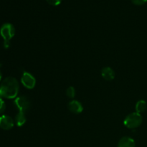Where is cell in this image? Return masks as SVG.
<instances>
[{
	"label": "cell",
	"mask_w": 147,
	"mask_h": 147,
	"mask_svg": "<svg viewBox=\"0 0 147 147\" xmlns=\"http://www.w3.org/2000/svg\"><path fill=\"white\" fill-rule=\"evenodd\" d=\"M50 4L53 6H57L60 4L62 0H46Z\"/></svg>",
	"instance_id": "5bb4252c"
},
{
	"label": "cell",
	"mask_w": 147,
	"mask_h": 147,
	"mask_svg": "<svg viewBox=\"0 0 147 147\" xmlns=\"http://www.w3.org/2000/svg\"><path fill=\"white\" fill-rule=\"evenodd\" d=\"M21 82L23 86L27 89L34 88L36 85V79L31 73L24 72L21 78Z\"/></svg>",
	"instance_id": "5b68a950"
},
{
	"label": "cell",
	"mask_w": 147,
	"mask_h": 147,
	"mask_svg": "<svg viewBox=\"0 0 147 147\" xmlns=\"http://www.w3.org/2000/svg\"><path fill=\"white\" fill-rule=\"evenodd\" d=\"M101 76L106 80H112L115 78V72L111 67H106L102 70Z\"/></svg>",
	"instance_id": "9c48e42d"
},
{
	"label": "cell",
	"mask_w": 147,
	"mask_h": 147,
	"mask_svg": "<svg viewBox=\"0 0 147 147\" xmlns=\"http://www.w3.org/2000/svg\"><path fill=\"white\" fill-rule=\"evenodd\" d=\"M20 90V85L15 78H6L0 85V94L5 98H16Z\"/></svg>",
	"instance_id": "6da1fadb"
},
{
	"label": "cell",
	"mask_w": 147,
	"mask_h": 147,
	"mask_svg": "<svg viewBox=\"0 0 147 147\" xmlns=\"http://www.w3.org/2000/svg\"><path fill=\"white\" fill-rule=\"evenodd\" d=\"M147 108V103L144 100H140L136 103L135 109H136V112L139 113H142L146 111Z\"/></svg>",
	"instance_id": "8fae6325"
},
{
	"label": "cell",
	"mask_w": 147,
	"mask_h": 147,
	"mask_svg": "<svg viewBox=\"0 0 147 147\" xmlns=\"http://www.w3.org/2000/svg\"><path fill=\"white\" fill-rule=\"evenodd\" d=\"M3 45H4V48H9L10 46V41L9 40H4V43H3Z\"/></svg>",
	"instance_id": "2e32d148"
},
{
	"label": "cell",
	"mask_w": 147,
	"mask_h": 147,
	"mask_svg": "<svg viewBox=\"0 0 147 147\" xmlns=\"http://www.w3.org/2000/svg\"><path fill=\"white\" fill-rule=\"evenodd\" d=\"M1 78H2V74H1V70H0V81L1 80Z\"/></svg>",
	"instance_id": "e0dca14e"
},
{
	"label": "cell",
	"mask_w": 147,
	"mask_h": 147,
	"mask_svg": "<svg viewBox=\"0 0 147 147\" xmlns=\"http://www.w3.org/2000/svg\"><path fill=\"white\" fill-rule=\"evenodd\" d=\"M14 103L17 109L19 110V112H22L24 113L30 109V106H31L30 100L24 96L16 98Z\"/></svg>",
	"instance_id": "3957f363"
},
{
	"label": "cell",
	"mask_w": 147,
	"mask_h": 147,
	"mask_svg": "<svg viewBox=\"0 0 147 147\" xmlns=\"http://www.w3.org/2000/svg\"><path fill=\"white\" fill-rule=\"evenodd\" d=\"M14 125V121L12 118L7 115L0 116V128L4 130H9L12 129Z\"/></svg>",
	"instance_id": "8992f818"
},
{
	"label": "cell",
	"mask_w": 147,
	"mask_h": 147,
	"mask_svg": "<svg viewBox=\"0 0 147 147\" xmlns=\"http://www.w3.org/2000/svg\"><path fill=\"white\" fill-rule=\"evenodd\" d=\"M135 141L129 136H124L121 138L118 144V147H135Z\"/></svg>",
	"instance_id": "ba28073f"
},
{
	"label": "cell",
	"mask_w": 147,
	"mask_h": 147,
	"mask_svg": "<svg viewBox=\"0 0 147 147\" xmlns=\"http://www.w3.org/2000/svg\"><path fill=\"white\" fill-rule=\"evenodd\" d=\"M1 94H0V98H1Z\"/></svg>",
	"instance_id": "ac0fdd59"
},
{
	"label": "cell",
	"mask_w": 147,
	"mask_h": 147,
	"mask_svg": "<svg viewBox=\"0 0 147 147\" xmlns=\"http://www.w3.org/2000/svg\"><path fill=\"white\" fill-rule=\"evenodd\" d=\"M66 95L70 98H73L75 97V96H76V89L73 86H70L66 90Z\"/></svg>",
	"instance_id": "7c38bea8"
},
{
	"label": "cell",
	"mask_w": 147,
	"mask_h": 147,
	"mask_svg": "<svg viewBox=\"0 0 147 147\" xmlns=\"http://www.w3.org/2000/svg\"><path fill=\"white\" fill-rule=\"evenodd\" d=\"M6 109V104L4 100L1 98H0V115L2 114Z\"/></svg>",
	"instance_id": "4fadbf2b"
},
{
	"label": "cell",
	"mask_w": 147,
	"mask_h": 147,
	"mask_svg": "<svg viewBox=\"0 0 147 147\" xmlns=\"http://www.w3.org/2000/svg\"><path fill=\"white\" fill-rule=\"evenodd\" d=\"M0 34L4 40L10 41V40L15 34V28L13 24L10 23H5L1 26L0 29Z\"/></svg>",
	"instance_id": "277c9868"
},
{
	"label": "cell",
	"mask_w": 147,
	"mask_h": 147,
	"mask_svg": "<svg viewBox=\"0 0 147 147\" xmlns=\"http://www.w3.org/2000/svg\"><path fill=\"white\" fill-rule=\"evenodd\" d=\"M68 109L72 113L79 114L83 111V106L80 102L77 100H73L68 103Z\"/></svg>",
	"instance_id": "52a82bcc"
},
{
	"label": "cell",
	"mask_w": 147,
	"mask_h": 147,
	"mask_svg": "<svg viewBox=\"0 0 147 147\" xmlns=\"http://www.w3.org/2000/svg\"><path fill=\"white\" fill-rule=\"evenodd\" d=\"M26 121H27V118H26L25 113H22V112H19L16 115L15 119H14V122L19 127L22 126L26 123Z\"/></svg>",
	"instance_id": "30bf717a"
},
{
	"label": "cell",
	"mask_w": 147,
	"mask_h": 147,
	"mask_svg": "<svg viewBox=\"0 0 147 147\" xmlns=\"http://www.w3.org/2000/svg\"><path fill=\"white\" fill-rule=\"evenodd\" d=\"M142 116L140 113H137V112H134V113H130L124 119V123L125 126L129 129H136L138 128L142 123Z\"/></svg>",
	"instance_id": "7a4b0ae2"
},
{
	"label": "cell",
	"mask_w": 147,
	"mask_h": 147,
	"mask_svg": "<svg viewBox=\"0 0 147 147\" xmlns=\"http://www.w3.org/2000/svg\"><path fill=\"white\" fill-rule=\"evenodd\" d=\"M131 1L136 5H142L146 2L147 0H131Z\"/></svg>",
	"instance_id": "9a60e30c"
}]
</instances>
